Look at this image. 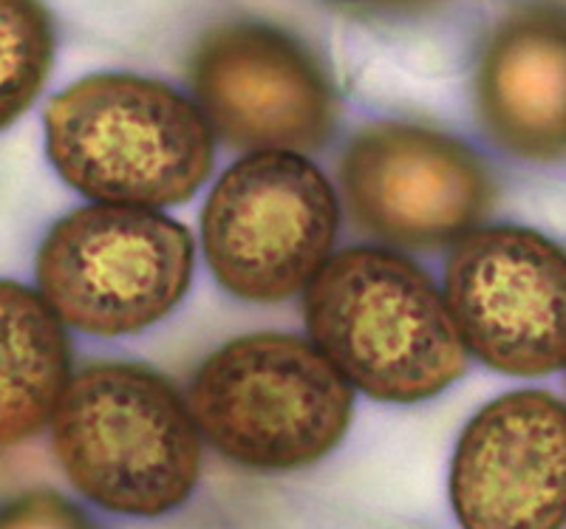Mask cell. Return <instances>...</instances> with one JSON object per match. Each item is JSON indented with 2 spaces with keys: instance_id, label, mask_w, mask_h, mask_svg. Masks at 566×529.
I'll use <instances>...</instances> for the list:
<instances>
[{
  "instance_id": "6da1fadb",
  "label": "cell",
  "mask_w": 566,
  "mask_h": 529,
  "mask_svg": "<svg viewBox=\"0 0 566 529\" xmlns=\"http://www.w3.org/2000/svg\"><path fill=\"white\" fill-rule=\"evenodd\" d=\"M306 326L348 385L394 405L442 394L468 362L437 284L377 246L328 258L306 286Z\"/></svg>"
},
{
  "instance_id": "7a4b0ae2",
  "label": "cell",
  "mask_w": 566,
  "mask_h": 529,
  "mask_svg": "<svg viewBox=\"0 0 566 529\" xmlns=\"http://www.w3.org/2000/svg\"><path fill=\"white\" fill-rule=\"evenodd\" d=\"M43 128L60 179L94 204H181L216 159V136L193 99L139 74L77 80L45 105Z\"/></svg>"
},
{
  "instance_id": "3957f363",
  "label": "cell",
  "mask_w": 566,
  "mask_h": 529,
  "mask_svg": "<svg viewBox=\"0 0 566 529\" xmlns=\"http://www.w3.org/2000/svg\"><path fill=\"white\" fill-rule=\"evenodd\" d=\"M52 436L71 485L108 512L165 516L199 482L201 433L190 405L134 362H97L71 377Z\"/></svg>"
},
{
  "instance_id": "277c9868",
  "label": "cell",
  "mask_w": 566,
  "mask_h": 529,
  "mask_svg": "<svg viewBox=\"0 0 566 529\" xmlns=\"http://www.w3.org/2000/svg\"><path fill=\"white\" fill-rule=\"evenodd\" d=\"M201 440L250 470L283 473L335 451L354 416V388L310 340L247 335L212 351L193 377Z\"/></svg>"
},
{
  "instance_id": "5b68a950",
  "label": "cell",
  "mask_w": 566,
  "mask_h": 529,
  "mask_svg": "<svg viewBox=\"0 0 566 529\" xmlns=\"http://www.w3.org/2000/svg\"><path fill=\"white\" fill-rule=\"evenodd\" d=\"M193 258L190 233L159 210L88 204L45 235L38 295L83 335H139L181 304Z\"/></svg>"
},
{
  "instance_id": "8992f818",
  "label": "cell",
  "mask_w": 566,
  "mask_h": 529,
  "mask_svg": "<svg viewBox=\"0 0 566 529\" xmlns=\"http://www.w3.org/2000/svg\"><path fill=\"white\" fill-rule=\"evenodd\" d=\"M340 224L335 188L303 154L261 150L232 165L201 213L212 275L230 295L277 304L332 258Z\"/></svg>"
},
{
  "instance_id": "52a82bcc",
  "label": "cell",
  "mask_w": 566,
  "mask_h": 529,
  "mask_svg": "<svg viewBox=\"0 0 566 529\" xmlns=\"http://www.w3.org/2000/svg\"><path fill=\"white\" fill-rule=\"evenodd\" d=\"M193 105L235 148L306 154L337 125V88L306 40L264 20L207 29L187 65Z\"/></svg>"
},
{
  "instance_id": "ba28073f",
  "label": "cell",
  "mask_w": 566,
  "mask_h": 529,
  "mask_svg": "<svg viewBox=\"0 0 566 529\" xmlns=\"http://www.w3.org/2000/svg\"><path fill=\"white\" fill-rule=\"evenodd\" d=\"M444 306L468 355L510 377L566 368V250L530 226H484L459 239Z\"/></svg>"
},
{
  "instance_id": "9c48e42d",
  "label": "cell",
  "mask_w": 566,
  "mask_h": 529,
  "mask_svg": "<svg viewBox=\"0 0 566 529\" xmlns=\"http://www.w3.org/2000/svg\"><path fill=\"white\" fill-rule=\"evenodd\" d=\"M340 190L354 224L394 246H442L490 213L495 184L462 139L413 123H377L346 145Z\"/></svg>"
},
{
  "instance_id": "30bf717a",
  "label": "cell",
  "mask_w": 566,
  "mask_h": 529,
  "mask_svg": "<svg viewBox=\"0 0 566 529\" xmlns=\"http://www.w3.org/2000/svg\"><path fill=\"white\" fill-rule=\"evenodd\" d=\"M462 529H560L566 523V405L547 391L488 402L451 462Z\"/></svg>"
},
{
  "instance_id": "8fae6325",
  "label": "cell",
  "mask_w": 566,
  "mask_h": 529,
  "mask_svg": "<svg viewBox=\"0 0 566 529\" xmlns=\"http://www.w3.org/2000/svg\"><path fill=\"white\" fill-rule=\"evenodd\" d=\"M484 134L515 159H566V9L524 3L484 38L473 72Z\"/></svg>"
},
{
  "instance_id": "7c38bea8",
  "label": "cell",
  "mask_w": 566,
  "mask_h": 529,
  "mask_svg": "<svg viewBox=\"0 0 566 529\" xmlns=\"http://www.w3.org/2000/svg\"><path fill=\"white\" fill-rule=\"evenodd\" d=\"M71 380L69 337L34 289L0 281V447L49 425Z\"/></svg>"
},
{
  "instance_id": "4fadbf2b",
  "label": "cell",
  "mask_w": 566,
  "mask_h": 529,
  "mask_svg": "<svg viewBox=\"0 0 566 529\" xmlns=\"http://www.w3.org/2000/svg\"><path fill=\"white\" fill-rule=\"evenodd\" d=\"M54 52L57 32L43 0H0V130L40 97Z\"/></svg>"
},
{
  "instance_id": "5bb4252c",
  "label": "cell",
  "mask_w": 566,
  "mask_h": 529,
  "mask_svg": "<svg viewBox=\"0 0 566 529\" xmlns=\"http://www.w3.org/2000/svg\"><path fill=\"white\" fill-rule=\"evenodd\" d=\"M0 529H94L88 518L54 493H27L0 510Z\"/></svg>"
},
{
  "instance_id": "9a60e30c",
  "label": "cell",
  "mask_w": 566,
  "mask_h": 529,
  "mask_svg": "<svg viewBox=\"0 0 566 529\" xmlns=\"http://www.w3.org/2000/svg\"><path fill=\"white\" fill-rule=\"evenodd\" d=\"M337 7L357 14H371V18H406V14L428 12L444 0H332Z\"/></svg>"
}]
</instances>
